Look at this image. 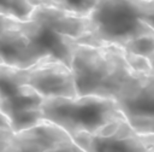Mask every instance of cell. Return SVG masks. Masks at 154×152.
<instances>
[{"mask_svg":"<svg viewBox=\"0 0 154 152\" xmlns=\"http://www.w3.org/2000/svg\"><path fill=\"white\" fill-rule=\"evenodd\" d=\"M89 33L76 43L125 51L144 36H154V0H100L88 16Z\"/></svg>","mask_w":154,"mask_h":152,"instance_id":"6da1fadb","label":"cell"},{"mask_svg":"<svg viewBox=\"0 0 154 152\" xmlns=\"http://www.w3.org/2000/svg\"><path fill=\"white\" fill-rule=\"evenodd\" d=\"M89 29L88 17L48 6H35L29 19L19 22L34 65L43 60H59L70 68L76 42Z\"/></svg>","mask_w":154,"mask_h":152,"instance_id":"7a4b0ae2","label":"cell"},{"mask_svg":"<svg viewBox=\"0 0 154 152\" xmlns=\"http://www.w3.org/2000/svg\"><path fill=\"white\" fill-rule=\"evenodd\" d=\"M70 69L77 95H97L113 99L132 72L125 52L112 46L96 47L76 43Z\"/></svg>","mask_w":154,"mask_h":152,"instance_id":"3957f363","label":"cell"},{"mask_svg":"<svg viewBox=\"0 0 154 152\" xmlns=\"http://www.w3.org/2000/svg\"><path fill=\"white\" fill-rule=\"evenodd\" d=\"M42 118L71 139L79 133L94 134L103 127L125 118L114 99L97 95L75 98H43Z\"/></svg>","mask_w":154,"mask_h":152,"instance_id":"277c9868","label":"cell"},{"mask_svg":"<svg viewBox=\"0 0 154 152\" xmlns=\"http://www.w3.org/2000/svg\"><path fill=\"white\" fill-rule=\"evenodd\" d=\"M42 100L26 83L25 69L0 65V113L14 133L43 122Z\"/></svg>","mask_w":154,"mask_h":152,"instance_id":"5b68a950","label":"cell"},{"mask_svg":"<svg viewBox=\"0 0 154 152\" xmlns=\"http://www.w3.org/2000/svg\"><path fill=\"white\" fill-rule=\"evenodd\" d=\"M138 134H154V70H132L113 98Z\"/></svg>","mask_w":154,"mask_h":152,"instance_id":"8992f818","label":"cell"},{"mask_svg":"<svg viewBox=\"0 0 154 152\" xmlns=\"http://www.w3.org/2000/svg\"><path fill=\"white\" fill-rule=\"evenodd\" d=\"M72 141L84 152H147L141 134L135 131L125 118L94 134L79 133Z\"/></svg>","mask_w":154,"mask_h":152,"instance_id":"52a82bcc","label":"cell"},{"mask_svg":"<svg viewBox=\"0 0 154 152\" xmlns=\"http://www.w3.org/2000/svg\"><path fill=\"white\" fill-rule=\"evenodd\" d=\"M25 80L42 98L77 97L72 71L59 60H43L25 69Z\"/></svg>","mask_w":154,"mask_h":152,"instance_id":"ba28073f","label":"cell"},{"mask_svg":"<svg viewBox=\"0 0 154 152\" xmlns=\"http://www.w3.org/2000/svg\"><path fill=\"white\" fill-rule=\"evenodd\" d=\"M69 138L59 127L43 121L31 128L13 133L5 152H41Z\"/></svg>","mask_w":154,"mask_h":152,"instance_id":"9c48e42d","label":"cell"},{"mask_svg":"<svg viewBox=\"0 0 154 152\" xmlns=\"http://www.w3.org/2000/svg\"><path fill=\"white\" fill-rule=\"evenodd\" d=\"M0 65L17 69L34 66L26 39L19 30V22L0 35Z\"/></svg>","mask_w":154,"mask_h":152,"instance_id":"30bf717a","label":"cell"},{"mask_svg":"<svg viewBox=\"0 0 154 152\" xmlns=\"http://www.w3.org/2000/svg\"><path fill=\"white\" fill-rule=\"evenodd\" d=\"M34 8L31 0H0V14L18 22L28 21Z\"/></svg>","mask_w":154,"mask_h":152,"instance_id":"8fae6325","label":"cell"},{"mask_svg":"<svg viewBox=\"0 0 154 152\" xmlns=\"http://www.w3.org/2000/svg\"><path fill=\"white\" fill-rule=\"evenodd\" d=\"M100 0H53L48 7L59 8L79 17H88Z\"/></svg>","mask_w":154,"mask_h":152,"instance_id":"7c38bea8","label":"cell"},{"mask_svg":"<svg viewBox=\"0 0 154 152\" xmlns=\"http://www.w3.org/2000/svg\"><path fill=\"white\" fill-rule=\"evenodd\" d=\"M41 152H83L73 141L71 138L63 140L58 144H54L47 148H45Z\"/></svg>","mask_w":154,"mask_h":152,"instance_id":"4fadbf2b","label":"cell"},{"mask_svg":"<svg viewBox=\"0 0 154 152\" xmlns=\"http://www.w3.org/2000/svg\"><path fill=\"white\" fill-rule=\"evenodd\" d=\"M16 22H18V21L11 19V18L4 16V14H0V35H1L4 31H6L8 28H11Z\"/></svg>","mask_w":154,"mask_h":152,"instance_id":"5bb4252c","label":"cell"},{"mask_svg":"<svg viewBox=\"0 0 154 152\" xmlns=\"http://www.w3.org/2000/svg\"><path fill=\"white\" fill-rule=\"evenodd\" d=\"M147 152H154V134H141Z\"/></svg>","mask_w":154,"mask_h":152,"instance_id":"9a60e30c","label":"cell"},{"mask_svg":"<svg viewBox=\"0 0 154 152\" xmlns=\"http://www.w3.org/2000/svg\"><path fill=\"white\" fill-rule=\"evenodd\" d=\"M147 60H148V63H149V65H150V68L154 70V52L147 58Z\"/></svg>","mask_w":154,"mask_h":152,"instance_id":"2e32d148","label":"cell"},{"mask_svg":"<svg viewBox=\"0 0 154 152\" xmlns=\"http://www.w3.org/2000/svg\"><path fill=\"white\" fill-rule=\"evenodd\" d=\"M83 152H84V151H83Z\"/></svg>","mask_w":154,"mask_h":152,"instance_id":"e0dca14e","label":"cell"}]
</instances>
